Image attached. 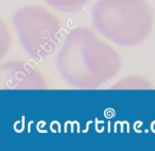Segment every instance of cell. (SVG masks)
Wrapping results in <instances>:
<instances>
[{
    "label": "cell",
    "mask_w": 155,
    "mask_h": 151,
    "mask_svg": "<svg viewBox=\"0 0 155 151\" xmlns=\"http://www.w3.org/2000/svg\"><path fill=\"white\" fill-rule=\"evenodd\" d=\"M48 5L56 11L75 13L79 12L91 1V0H45Z\"/></svg>",
    "instance_id": "8992f818"
},
{
    "label": "cell",
    "mask_w": 155,
    "mask_h": 151,
    "mask_svg": "<svg viewBox=\"0 0 155 151\" xmlns=\"http://www.w3.org/2000/svg\"><path fill=\"white\" fill-rule=\"evenodd\" d=\"M13 26L21 47L34 60L50 56L63 42L62 18L55 11L43 5L19 9L13 15Z\"/></svg>",
    "instance_id": "3957f363"
},
{
    "label": "cell",
    "mask_w": 155,
    "mask_h": 151,
    "mask_svg": "<svg viewBox=\"0 0 155 151\" xmlns=\"http://www.w3.org/2000/svg\"><path fill=\"white\" fill-rule=\"evenodd\" d=\"M0 86L2 89H48L52 83L41 65L14 59L0 65Z\"/></svg>",
    "instance_id": "277c9868"
},
{
    "label": "cell",
    "mask_w": 155,
    "mask_h": 151,
    "mask_svg": "<svg viewBox=\"0 0 155 151\" xmlns=\"http://www.w3.org/2000/svg\"><path fill=\"white\" fill-rule=\"evenodd\" d=\"M91 19L98 32L110 43L133 47L151 35L154 11L147 0H98Z\"/></svg>",
    "instance_id": "7a4b0ae2"
},
{
    "label": "cell",
    "mask_w": 155,
    "mask_h": 151,
    "mask_svg": "<svg viewBox=\"0 0 155 151\" xmlns=\"http://www.w3.org/2000/svg\"><path fill=\"white\" fill-rule=\"evenodd\" d=\"M55 64L63 80L70 86L95 89L116 78L122 60L101 33L88 27L77 26L63 39Z\"/></svg>",
    "instance_id": "6da1fadb"
},
{
    "label": "cell",
    "mask_w": 155,
    "mask_h": 151,
    "mask_svg": "<svg viewBox=\"0 0 155 151\" xmlns=\"http://www.w3.org/2000/svg\"><path fill=\"white\" fill-rule=\"evenodd\" d=\"M113 89H153V84L148 78L139 77V76H132L127 77L122 80L118 81L116 84L112 86Z\"/></svg>",
    "instance_id": "5b68a950"
},
{
    "label": "cell",
    "mask_w": 155,
    "mask_h": 151,
    "mask_svg": "<svg viewBox=\"0 0 155 151\" xmlns=\"http://www.w3.org/2000/svg\"><path fill=\"white\" fill-rule=\"evenodd\" d=\"M0 27H1V33H0V52H1V58L7 54V52L11 49L13 46V34H12V30L10 28L9 24L5 22V18H1V22H0Z\"/></svg>",
    "instance_id": "52a82bcc"
}]
</instances>
